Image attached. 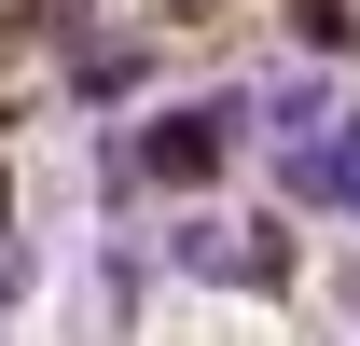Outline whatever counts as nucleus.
I'll return each instance as SVG.
<instances>
[]
</instances>
